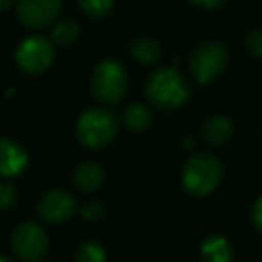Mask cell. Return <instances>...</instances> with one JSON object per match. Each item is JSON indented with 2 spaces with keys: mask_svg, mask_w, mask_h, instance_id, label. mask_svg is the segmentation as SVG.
<instances>
[{
  "mask_svg": "<svg viewBox=\"0 0 262 262\" xmlns=\"http://www.w3.org/2000/svg\"><path fill=\"white\" fill-rule=\"evenodd\" d=\"M13 250L22 260L40 262L49 248L45 230L36 221H24L13 232Z\"/></svg>",
  "mask_w": 262,
  "mask_h": 262,
  "instance_id": "6",
  "label": "cell"
},
{
  "mask_svg": "<svg viewBox=\"0 0 262 262\" xmlns=\"http://www.w3.org/2000/svg\"><path fill=\"white\" fill-rule=\"evenodd\" d=\"M77 2L84 15L90 18H102L108 15L113 6V0H77Z\"/></svg>",
  "mask_w": 262,
  "mask_h": 262,
  "instance_id": "17",
  "label": "cell"
},
{
  "mask_svg": "<svg viewBox=\"0 0 262 262\" xmlns=\"http://www.w3.org/2000/svg\"><path fill=\"white\" fill-rule=\"evenodd\" d=\"M18 201V194L13 185L8 183H0V210H9Z\"/></svg>",
  "mask_w": 262,
  "mask_h": 262,
  "instance_id": "19",
  "label": "cell"
},
{
  "mask_svg": "<svg viewBox=\"0 0 262 262\" xmlns=\"http://www.w3.org/2000/svg\"><path fill=\"white\" fill-rule=\"evenodd\" d=\"M61 11V0H20L16 16L29 29L49 27Z\"/></svg>",
  "mask_w": 262,
  "mask_h": 262,
  "instance_id": "8",
  "label": "cell"
},
{
  "mask_svg": "<svg viewBox=\"0 0 262 262\" xmlns=\"http://www.w3.org/2000/svg\"><path fill=\"white\" fill-rule=\"evenodd\" d=\"M246 51L255 58H262V31H253L246 36Z\"/></svg>",
  "mask_w": 262,
  "mask_h": 262,
  "instance_id": "21",
  "label": "cell"
},
{
  "mask_svg": "<svg viewBox=\"0 0 262 262\" xmlns=\"http://www.w3.org/2000/svg\"><path fill=\"white\" fill-rule=\"evenodd\" d=\"M76 262H106V253L102 246L95 243H84L76 253Z\"/></svg>",
  "mask_w": 262,
  "mask_h": 262,
  "instance_id": "18",
  "label": "cell"
},
{
  "mask_svg": "<svg viewBox=\"0 0 262 262\" xmlns=\"http://www.w3.org/2000/svg\"><path fill=\"white\" fill-rule=\"evenodd\" d=\"M0 262H13L11 258H8V257H0Z\"/></svg>",
  "mask_w": 262,
  "mask_h": 262,
  "instance_id": "25",
  "label": "cell"
},
{
  "mask_svg": "<svg viewBox=\"0 0 262 262\" xmlns=\"http://www.w3.org/2000/svg\"><path fill=\"white\" fill-rule=\"evenodd\" d=\"M251 221H253V226L262 233V196L255 201L253 210H251Z\"/></svg>",
  "mask_w": 262,
  "mask_h": 262,
  "instance_id": "22",
  "label": "cell"
},
{
  "mask_svg": "<svg viewBox=\"0 0 262 262\" xmlns=\"http://www.w3.org/2000/svg\"><path fill=\"white\" fill-rule=\"evenodd\" d=\"M92 94L95 99L106 104L122 101L124 94L127 88V77L124 69L117 61H106L99 63L97 69L94 70L92 76Z\"/></svg>",
  "mask_w": 262,
  "mask_h": 262,
  "instance_id": "4",
  "label": "cell"
},
{
  "mask_svg": "<svg viewBox=\"0 0 262 262\" xmlns=\"http://www.w3.org/2000/svg\"><path fill=\"white\" fill-rule=\"evenodd\" d=\"M76 210V201L65 190H51L38 203V212L47 223H63Z\"/></svg>",
  "mask_w": 262,
  "mask_h": 262,
  "instance_id": "9",
  "label": "cell"
},
{
  "mask_svg": "<svg viewBox=\"0 0 262 262\" xmlns=\"http://www.w3.org/2000/svg\"><path fill=\"white\" fill-rule=\"evenodd\" d=\"M27 167V153L20 144L0 139V174L6 178L16 176Z\"/></svg>",
  "mask_w": 262,
  "mask_h": 262,
  "instance_id": "10",
  "label": "cell"
},
{
  "mask_svg": "<svg viewBox=\"0 0 262 262\" xmlns=\"http://www.w3.org/2000/svg\"><path fill=\"white\" fill-rule=\"evenodd\" d=\"M153 122V113L142 104H129L124 112V124L133 131H146Z\"/></svg>",
  "mask_w": 262,
  "mask_h": 262,
  "instance_id": "15",
  "label": "cell"
},
{
  "mask_svg": "<svg viewBox=\"0 0 262 262\" xmlns=\"http://www.w3.org/2000/svg\"><path fill=\"white\" fill-rule=\"evenodd\" d=\"M81 215L86 221H99V219L104 215V207L99 201H88L86 205H83L81 208Z\"/></svg>",
  "mask_w": 262,
  "mask_h": 262,
  "instance_id": "20",
  "label": "cell"
},
{
  "mask_svg": "<svg viewBox=\"0 0 262 262\" xmlns=\"http://www.w3.org/2000/svg\"><path fill=\"white\" fill-rule=\"evenodd\" d=\"M230 61L228 49L219 41L201 43L190 56V72L198 83L207 84L223 74Z\"/></svg>",
  "mask_w": 262,
  "mask_h": 262,
  "instance_id": "5",
  "label": "cell"
},
{
  "mask_svg": "<svg viewBox=\"0 0 262 262\" xmlns=\"http://www.w3.org/2000/svg\"><path fill=\"white\" fill-rule=\"evenodd\" d=\"M79 24L74 20H63L56 24V27L52 29V40L59 45H72L79 38Z\"/></svg>",
  "mask_w": 262,
  "mask_h": 262,
  "instance_id": "16",
  "label": "cell"
},
{
  "mask_svg": "<svg viewBox=\"0 0 262 262\" xmlns=\"http://www.w3.org/2000/svg\"><path fill=\"white\" fill-rule=\"evenodd\" d=\"M201 257L205 262H230L232 260V248L225 237L210 235L201 246Z\"/></svg>",
  "mask_w": 262,
  "mask_h": 262,
  "instance_id": "13",
  "label": "cell"
},
{
  "mask_svg": "<svg viewBox=\"0 0 262 262\" xmlns=\"http://www.w3.org/2000/svg\"><path fill=\"white\" fill-rule=\"evenodd\" d=\"M11 6H13V0H0V13L8 11Z\"/></svg>",
  "mask_w": 262,
  "mask_h": 262,
  "instance_id": "24",
  "label": "cell"
},
{
  "mask_svg": "<svg viewBox=\"0 0 262 262\" xmlns=\"http://www.w3.org/2000/svg\"><path fill=\"white\" fill-rule=\"evenodd\" d=\"M129 51H131V56L140 63H155L157 59H160V56H162L160 45L155 40L146 38V36H140L131 41Z\"/></svg>",
  "mask_w": 262,
  "mask_h": 262,
  "instance_id": "14",
  "label": "cell"
},
{
  "mask_svg": "<svg viewBox=\"0 0 262 262\" xmlns=\"http://www.w3.org/2000/svg\"><path fill=\"white\" fill-rule=\"evenodd\" d=\"M104 182V171L95 162H83L74 171V185L81 192H92L99 189Z\"/></svg>",
  "mask_w": 262,
  "mask_h": 262,
  "instance_id": "12",
  "label": "cell"
},
{
  "mask_svg": "<svg viewBox=\"0 0 262 262\" xmlns=\"http://www.w3.org/2000/svg\"><path fill=\"white\" fill-rule=\"evenodd\" d=\"M76 135L83 146L101 149L108 146L117 135V120L112 112L104 108H92L79 117Z\"/></svg>",
  "mask_w": 262,
  "mask_h": 262,
  "instance_id": "3",
  "label": "cell"
},
{
  "mask_svg": "<svg viewBox=\"0 0 262 262\" xmlns=\"http://www.w3.org/2000/svg\"><path fill=\"white\" fill-rule=\"evenodd\" d=\"M190 2L200 6V8H205V9H217L225 4L226 0H190Z\"/></svg>",
  "mask_w": 262,
  "mask_h": 262,
  "instance_id": "23",
  "label": "cell"
},
{
  "mask_svg": "<svg viewBox=\"0 0 262 262\" xmlns=\"http://www.w3.org/2000/svg\"><path fill=\"white\" fill-rule=\"evenodd\" d=\"M201 133H203V139L208 144L221 146V144H226L232 139L233 124L226 115H214L205 120L203 127H201Z\"/></svg>",
  "mask_w": 262,
  "mask_h": 262,
  "instance_id": "11",
  "label": "cell"
},
{
  "mask_svg": "<svg viewBox=\"0 0 262 262\" xmlns=\"http://www.w3.org/2000/svg\"><path fill=\"white\" fill-rule=\"evenodd\" d=\"M146 92L149 101L162 110L178 108L190 94L185 77L174 69H160L151 74Z\"/></svg>",
  "mask_w": 262,
  "mask_h": 262,
  "instance_id": "1",
  "label": "cell"
},
{
  "mask_svg": "<svg viewBox=\"0 0 262 262\" xmlns=\"http://www.w3.org/2000/svg\"><path fill=\"white\" fill-rule=\"evenodd\" d=\"M223 178V165L215 157L207 153L194 155L183 167L182 182L192 196H207L214 192Z\"/></svg>",
  "mask_w": 262,
  "mask_h": 262,
  "instance_id": "2",
  "label": "cell"
},
{
  "mask_svg": "<svg viewBox=\"0 0 262 262\" xmlns=\"http://www.w3.org/2000/svg\"><path fill=\"white\" fill-rule=\"evenodd\" d=\"M54 59V45L43 36H31L20 43L16 63L29 74H40L51 67Z\"/></svg>",
  "mask_w": 262,
  "mask_h": 262,
  "instance_id": "7",
  "label": "cell"
}]
</instances>
